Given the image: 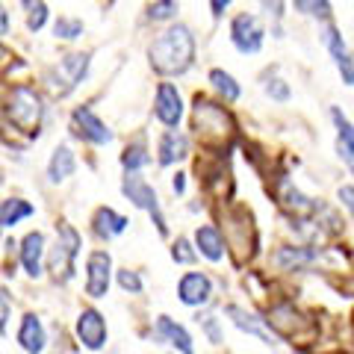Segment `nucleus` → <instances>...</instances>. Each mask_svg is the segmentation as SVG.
Wrapping results in <instances>:
<instances>
[{
	"mask_svg": "<svg viewBox=\"0 0 354 354\" xmlns=\"http://www.w3.org/2000/svg\"><path fill=\"white\" fill-rule=\"evenodd\" d=\"M269 39V24L260 18V12H230L227 15V41L239 57H257Z\"/></svg>",
	"mask_w": 354,
	"mask_h": 354,
	"instance_id": "obj_4",
	"label": "nucleus"
},
{
	"mask_svg": "<svg viewBox=\"0 0 354 354\" xmlns=\"http://www.w3.org/2000/svg\"><path fill=\"white\" fill-rule=\"evenodd\" d=\"M109 274H113V257L106 251H92L86 257V295L104 298L109 292Z\"/></svg>",
	"mask_w": 354,
	"mask_h": 354,
	"instance_id": "obj_11",
	"label": "nucleus"
},
{
	"mask_svg": "<svg viewBox=\"0 0 354 354\" xmlns=\"http://www.w3.org/2000/svg\"><path fill=\"white\" fill-rule=\"evenodd\" d=\"M192 130H195L198 139L213 142V139L230 136V133L236 130V124H234V115H230L227 104H221L218 97L213 101V97H207V95H195V101H192Z\"/></svg>",
	"mask_w": 354,
	"mask_h": 354,
	"instance_id": "obj_5",
	"label": "nucleus"
},
{
	"mask_svg": "<svg viewBox=\"0 0 354 354\" xmlns=\"http://www.w3.org/2000/svg\"><path fill=\"white\" fill-rule=\"evenodd\" d=\"M50 36L57 41H65V44H74L86 36V21L77 18V15H57L50 21Z\"/></svg>",
	"mask_w": 354,
	"mask_h": 354,
	"instance_id": "obj_25",
	"label": "nucleus"
},
{
	"mask_svg": "<svg viewBox=\"0 0 354 354\" xmlns=\"http://www.w3.org/2000/svg\"><path fill=\"white\" fill-rule=\"evenodd\" d=\"M313 260H316V251H310V248H281L274 254V263H278L283 272L304 269V266H310Z\"/></svg>",
	"mask_w": 354,
	"mask_h": 354,
	"instance_id": "obj_31",
	"label": "nucleus"
},
{
	"mask_svg": "<svg viewBox=\"0 0 354 354\" xmlns=\"http://www.w3.org/2000/svg\"><path fill=\"white\" fill-rule=\"evenodd\" d=\"M6 59V44H3V39H0V62Z\"/></svg>",
	"mask_w": 354,
	"mask_h": 354,
	"instance_id": "obj_42",
	"label": "nucleus"
},
{
	"mask_svg": "<svg viewBox=\"0 0 354 354\" xmlns=\"http://www.w3.org/2000/svg\"><path fill=\"white\" fill-rule=\"evenodd\" d=\"M9 36H12V9L0 0V39H9Z\"/></svg>",
	"mask_w": 354,
	"mask_h": 354,
	"instance_id": "obj_39",
	"label": "nucleus"
},
{
	"mask_svg": "<svg viewBox=\"0 0 354 354\" xmlns=\"http://www.w3.org/2000/svg\"><path fill=\"white\" fill-rule=\"evenodd\" d=\"M319 44L325 48V53L330 59H337V57H342V53L348 50V41H346V36H342V30H339L337 21L319 24Z\"/></svg>",
	"mask_w": 354,
	"mask_h": 354,
	"instance_id": "obj_28",
	"label": "nucleus"
},
{
	"mask_svg": "<svg viewBox=\"0 0 354 354\" xmlns=\"http://www.w3.org/2000/svg\"><path fill=\"white\" fill-rule=\"evenodd\" d=\"M44 254H48V245H44V234L41 230H30V234L21 239V248H18V257L21 266H24L27 278H41V263H44Z\"/></svg>",
	"mask_w": 354,
	"mask_h": 354,
	"instance_id": "obj_14",
	"label": "nucleus"
},
{
	"mask_svg": "<svg viewBox=\"0 0 354 354\" xmlns=\"http://www.w3.org/2000/svg\"><path fill=\"white\" fill-rule=\"evenodd\" d=\"M174 21H180V0H148L142 6V24L145 27H169Z\"/></svg>",
	"mask_w": 354,
	"mask_h": 354,
	"instance_id": "obj_18",
	"label": "nucleus"
},
{
	"mask_svg": "<svg viewBox=\"0 0 354 354\" xmlns=\"http://www.w3.org/2000/svg\"><path fill=\"white\" fill-rule=\"evenodd\" d=\"M74 171H77V153H74V148L68 145V142H59V145L50 151V160H48L44 174H48L50 183H65Z\"/></svg>",
	"mask_w": 354,
	"mask_h": 354,
	"instance_id": "obj_17",
	"label": "nucleus"
},
{
	"mask_svg": "<svg viewBox=\"0 0 354 354\" xmlns=\"http://www.w3.org/2000/svg\"><path fill=\"white\" fill-rule=\"evenodd\" d=\"M153 121L162 127V130H174L183 124L186 118V101H183V92L174 80H160L153 86Z\"/></svg>",
	"mask_w": 354,
	"mask_h": 354,
	"instance_id": "obj_7",
	"label": "nucleus"
},
{
	"mask_svg": "<svg viewBox=\"0 0 354 354\" xmlns=\"http://www.w3.org/2000/svg\"><path fill=\"white\" fill-rule=\"evenodd\" d=\"M234 3H236V0H207V9H209V18H213V24H221V21L230 15Z\"/></svg>",
	"mask_w": 354,
	"mask_h": 354,
	"instance_id": "obj_37",
	"label": "nucleus"
},
{
	"mask_svg": "<svg viewBox=\"0 0 354 354\" xmlns=\"http://www.w3.org/2000/svg\"><path fill=\"white\" fill-rule=\"evenodd\" d=\"M80 245H83V239L71 225H65V221L57 225V242L48 251V269L57 283H68L74 278V260L80 254Z\"/></svg>",
	"mask_w": 354,
	"mask_h": 354,
	"instance_id": "obj_6",
	"label": "nucleus"
},
{
	"mask_svg": "<svg viewBox=\"0 0 354 354\" xmlns=\"http://www.w3.org/2000/svg\"><path fill=\"white\" fill-rule=\"evenodd\" d=\"M18 346L27 354H41L44 348H48V334H44V325H41V319L36 313H27L24 319H21Z\"/></svg>",
	"mask_w": 354,
	"mask_h": 354,
	"instance_id": "obj_21",
	"label": "nucleus"
},
{
	"mask_svg": "<svg viewBox=\"0 0 354 354\" xmlns=\"http://www.w3.org/2000/svg\"><path fill=\"white\" fill-rule=\"evenodd\" d=\"M18 12H21V21H24V30L30 36H39V32L48 30L50 21H53L48 0H18Z\"/></svg>",
	"mask_w": 354,
	"mask_h": 354,
	"instance_id": "obj_19",
	"label": "nucleus"
},
{
	"mask_svg": "<svg viewBox=\"0 0 354 354\" xmlns=\"http://www.w3.org/2000/svg\"><path fill=\"white\" fill-rule=\"evenodd\" d=\"M88 71H92V50H68L48 68H41L39 83L53 101H65L86 83Z\"/></svg>",
	"mask_w": 354,
	"mask_h": 354,
	"instance_id": "obj_3",
	"label": "nucleus"
},
{
	"mask_svg": "<svg viewBox=\"0 0 354 354\" xmlns=\"http://www.w3.org/2000/svg\"><path fill=\"white\" fill-rule=\"evenodd\" d=\"M121 192H124V198L136 209H145V213H151V216L160 213V195L139 171L124 174V180H121Z\"/></svg>",
	"mask_w": 354,
	"mask_h": 354,
	"instance_id": "obj_10",
	"label": "nucleus"
},
{
	"mask_svg": "<svg viewBox=\"0 0 354 354\" xmlns=\"http://www.w3.org/2000/svg\"><path fill=\"white\" fill-rule=\"evenodd\" d=\"M328 115H330V124L337 130V157L346 162L354 174V124H351V118L342 113L339 106H330Z\"/></svg>",
	"mask_w": 354,
	"mask_h": 354,
	"instance_id": "obj_15",
	"label": "nucleus"
},
{
	"mask_svg": "<svg viewBox=\"0 0 354 354\" xmlns=\"http://www.w3.org/2000/svg\"><path fill=\"white\" fill-rule=\"evenodd\" d=\"M207 83H209L213 95L218 97L221 104H239L242 101V83L227 68H218V65L216 68H209L207 71Z\"/></svg>",
	"mask_w": 354,
	"mask_h": 354,
	"instance_id": "obj_20",
	"label": "nucleus"
},
{
	"mask_svg": "<svg viewBox=\"0 0 354 354\" xmlns=\"http://www.w3.org/2000/svg\"><path fill=\"white\" fill-rule=\"evenodd\" d=\"M198 325H201V330L207 334V339L213 342V346H221L225 342V334H221V328H218V319L213 313H198Z\"/></svg>",
	"mask_w": 354,
	"mask_h": 354,
	"instance_id": "obj_34",
	"label": "nucleus"
},
{
	"mask_svg": "<svg viewBox=\"0 0 354 354\" xmlns=\"http://www.w3.org/2000/svg\"><path fill=\"white\" fill-rule=\"evenodd\" d=\"M195 257H198V254L192 251V242L186 239V236H177V239H174V245H171V260H174V263L189 266V263H195Z\"/></svg>",
	"mask_w": 354,
	"mask_h": 354,
	"instance_id": "obj_35",
	"label": "nucleus"
},
{
	"mask_svg": "<svg viewBox=\"0 0 354 354\" xmlns=\"http://www.w3.org/2000/svg\"><path fill=\"white\" fill-rule=\"evenodd\" d=\"M9 316H12V295H9V290L0 283V334H6Z\"/></svg>",
	"mask_w": 354,
	"mask_h": 354,
	"instance_id": "obj_38",
	"label": "nucleus"
},
{
	"mask_svg": "<svg viewBox=\"0 0 354 354\" xmlns=\"http://www.w3.org/2000/svg\"><path fill=\"white\" fill-rule=\"evenodd\" d=\"M171 189H174V195H183L186 192V174L183 171H174L171 174Z\"/></svg>",
	"mask_w": 354,
	"mask_h": 354,
	"instance_id": "obj_41",
	"label": "nucleus"
},
{
	"mask_svg": "<svg viewBox=\"0 0 354 354\" xmlns=\"http://www.w3.org/2000/svg\"><path fill=\"white\" fill-rule=\"evenodd\" d=\"M92 225H95V234L101 236V239H113V236H118V234H124L130 221H127L124 216H118L113 207H101V209L95 213Z\"/></svg>",
	"mask_w": 354,
	"mask_h": 354,
	"instance_id": "obj_26",
	"label": "nucleus"
},
{
	"mask_svg": "<svg viewBox=\"0 0 354 354\" xmlns=\"http://www.w3.org/2000/svg\"><path fill=\"white\" fill-rule=\"evenodd\" d=\"M48 97H44V88L36 83H12L6 88L3 97V118L15 127V133L27 139H39L44 130V121H48Z\"/></svg>",
	"mask_w": 354,
	"mask_h": 354,
	"instance_id": "obj_2",
	"label": "nucleus"
},
{
	"mask_svg": "<svg viewBox=\"0 0 354 354\" xmlns=\"http://www.w3.org/2000/svg\"><path fill=\"white\" fill-rule=\"evenodd\" d=\"M118 286H121L124 292H130V295H139V292H142V278H139V272L121 269V272H118Z\"/></svg>",
	"mask_w": 354,
	"mask_h": 354,
	"instance_id": "obj_36",
	"label": "nucleus"
},
{
	"mask_svg": "<svg viewBox=\"0 0 354 354\" xmlns=\"http://www.w3.org/2000/svg\"><path fill=\"white\" fill-rule=\"evenodd\" d=\"M257 12L266 24H286V18H290V0H257Z\"/></svg>",
	"mask_w": 354,
	"mask_h": 354,
	"instance_id": "obj_32",
	"label": "nucleus"
},
{
	"mask_svg": "<svg viewBox=\"0 0 354 354\" xmlns=\"http://www.w3.org/2000/svg\"><path fill=\"white\" fill-rule=\"evenodd\" d=\"M0 118H3V97H0Z\"/></svg>",
	"mask_w": 354,
	"mask_h": 354,
	"instance_id": "obj_43",
	"label": "nucleus"
},
{
	"mask_svg": "<svg viewBox=\"0 0 354 354\" xmlns=\"http://www.w3.org/2000/svg\"><path fill=\"white\" fill-rule=\"evenodd\" d=\"M189 153H192V142L180 127L160 133V139H157V162L162 165V169H171V165L183 162Z\"/></svg>",
	"mask_w": 354,
	"mask_h": 354,
	"instance_id": "obj_9",
	"label": "nucleus"
},
{
	"mask_svg": "<svg viewBox=\"0 0 354 354\" xmlns=\"http://www.w3.org/2000/svg\"><path fill=\"white\" fill-rule=\"evenodd\" d=\"M195 245H198V251H201V257H207L209 263L225 260V236H221V230L213 227V225H198Z\"/></svg>",
	"mask_w": 354,
	"mask_h": 354,
	"instance_id": "obj_23",
	"label": "nucleus"
},
{
	"mask_svg": "<svg viewBox=\"0 0 354 354\" xmlns=\"http://www.w3.org/2000/svg\"><path fill=\"white\" fill-rule=\"evenodd\" d=\"M330 62H334V68H337V74H339L342 86L354 88V53H351V50H346V53H342V57L330 59Z\"/></svg>",
	"mask_w": 354,
	"mask_h": 354,
	"instance_id": "obj_33",
	"label": "nucleus"
},
{
	"mask_svg": "<svg viewBox=\"0 0 354 354\" xmlns=\"http://www.w3.org/2000/svg\"><path fill=\"white\" fill-rule=\"evenodd\" d=\"M290 9L298 15V18H307L313 24H328V21H337V12H334V3L330 0H292Z\"/></svg>",
	"mask_w": 354,
	"mask_h": 354,
	"instance_id": "obj_24",
	"label": "nucleus"
},
{
	"mask_svg": "<svg viewBox=\"0 0 354 354\" xmlns=\"http://www.w3.org/2000/svg\"><path fill=\"white\" fill-rule=\"evenodd\" d=\"M121 169H124V174L130 171H142V169H148L151 165V153H148V142L145 139H133L124 145V151H121Z\"/></svg>",
	"mask_w": 354,
	"mask_h": 354,
	"instance_id": "obj_27",
	"label": "nucleus"
},
{
	"mask_svg": "<svg viewBox=\"0 0 354 354\" xmlns=\"http://www.w3.org/2000/svg\"><path fill=\"white\" fill-rule=\"evenodd\" d=\"M77 339L88 351H101L106 346V319L95 307H86L77 316Z\"/></svg>",
	"mask_w": 354,
	"mask_h": 354,
	"instance_id": "obj_12",
	"label": "nucleus"
},
{
	"mask_svg": "<svg viewBox=\"0 0 354 354\" xmlns=\"http://www.w3.org/2000/svg\"><path fill=\"white\" fill-rule=\"evenodd\" d=\"M153 337H157L160 342H169V346H174L180 354H195L189 330H186L183 325H177L174 319H169V316H160L157 319V334H153Z\"/></svg>",
	"mask_w": 354,
	"mask_h": 354,
	"instance_id": "obj_22",
	"label": "nucleus"
},
{
	"mask_svg": "<svg viewBox=\"0 0 354 354\" xmlns=\"http://www.w3.org/2000/svg\"><path fill=\"white\" fill-rule=\"evenodd\" d=\"M36 213V207L24 198H6V201H0V227H15L21 218H30Z\"/></svg>",
	"mask_w": 354,
	"mask_h": 354,
	"instance_id": "obj_29",
	"label": "nucleus"
},
{
	"mask_svg": "<svg viewBox=\"0 0 354 354\" xmlns=\"http://www.w3.org/2000/svg\"><path fill=\"white\" fill-rule=\"evenodd\" d=\"M148 65L160 80H180L198 62V36L186 21L160 27L148 41Z\"/></svg>",
	"mask_w": 354,
	"mask_h": 354,
	"instance_id": "obj_1",
	"label": "nucleus"
},
{
	"mask_svg": "<svg viewBox=\"0 0 354 354\" xmlns=\"http://www.w3.org/2000/svg\"><path fill=\"white\" fill-rule=\"evenodd\" d=\"M260 88H263V95L269 97V101H274V104H290L292 101V86L286 83L278 71L266 74L260 80Z\"/></svg>",
	"mask_w": 354,
	"mask_h": 354,
	"instance_id": "obj_30",
	"label": "nucleus"
},
{
	"mask_svg": "<svg viewBox=\"0 0 354 354\" xmlns=\"http://www.w3.org/2000/svg\"><path fill=\"white\" fill-rule=\"evenodd\" d=\"M177 298L186 307H204L213 298V281L207 278L204 272H186L180 281H177Z\"/></svg>",
	"mask_w": 354,
	"mask_h": 354,
	"instance_id": "obj_13",
	"label": "nucleus"
},
{
	"mask_svg": "<svg viewBox=\"0 0 354 354\" xmlns=\"http://www.w3.org/2000/svg\"><path fill=\"white\" fill-rule=\"evenodd\" d=\"M290 3H292V0H290Z\"/></svg>",
	"mask_w": 354,
	"mask_h": 354,
	"instance_id": "obj_44",
	"label": "nucleus"
},
{
	"mask_svg": "<svg viewBox=\"0 0 354 354\" xmlns=\"http://www.w3.org/2000/svg\"><path fill=\"white\" fill-rule=\"evenodd\" d=\"M337 198H339L342 207H346L348 213H351V218H354V186L351 183H342L339 189H337Z\"/></svg>",
	"mask_w": 354,
	"mask_h": 354,
	"instance_id": "obj_40",
	"label": "nucleus"
},
{
	"mask_svg": "<svg viewBox=\"0 0 354 354\" xmlns=\"http://www.w3.org/2000/svg\"><path fill=\"white\" fill-rule=\"evenodd\" d=\"M225 313L230 316V322H234L239 330H245V334L263 339L266 346H278V337H274L272 330H266V319L254 316V313H248V310H242V307H236V304H227Z\"/></svg>",
	"mask_w": 354,
	"mask_h": 354,
	"instance_id": "obj_16",
	"label": "nucleus"
},
{
	"mask_svg": "<svg viewBox=\"0 0 354 354\" xmlns=\"http://www.w3.org/2000/svg\"><path fill=\"white\" fill-rule=\"evenodd\" d=\"M68 124H71V133L77 139H83L86 145H95V148H106L113 145V130H109V124L95 113L88 104H80L71 109L68 115Z\"/></svg>",
	"mask_w": 354,
	"mask_h": 354,
	"instance_id": "obj_8",
	"label": "nucleus"
}]
</instances>
